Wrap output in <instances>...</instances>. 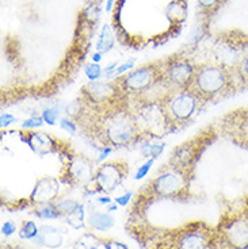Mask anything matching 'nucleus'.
<instances>
[{"mask_svg": "<svg viewBox=\"0 0 248 249\" xmlns=\"http://www.w3.org/2000/svg\"><path fill=\"white\" fill-rule=\"evenodd\" d=\"M163 79L171 89H186L190 87L197 64L185 57H174L161 61Z\"/></svg>", "mask_w": 248, "mask_h": 249, "instance_id": "11", "label": "nucleus"}, {"mask_svg": "<svg viewBox=\"0 0 248 249\" xmlns=\"http://www.w3.org/2000/svg\"><path fill=\"white\" fill-rule=\"evenodd\" d=\"M189 88L198 95L205 105L236 93L229 68L216 62L197 64L195 73Z\"/></svg>", "mask_w": 248, "mask_h": 249, "instance_id": "4", "label": "nucleus"}, {"mask_svg": "<svg viewBox=\"0 0 248 249\" xmlns=\"http://www.w3.org/2000/svg\"><path fill=\"white\" fill-rule=\"evenodd\" d=\"M60 196V180L55 178H42L37 181L30 196L25 199V207H33L44 202H55Z\"/></svg>", "mask_w": 248, "mask_h": 249, "instance_id": "13", "label": "nucleus"}, {"mask_svg": "<svg viewBox=\"0 0 248 249\" xmlns=\"http://www.w3.org/2000/svg\"><path fill=\"white\" fill-rule=\"evenodd\" d=\"M102 245V238L93 233H86L76 241L74 249H96Z\"/></svg>", "mask_w": 248, "mask_h": 249, "instance_id": "23", "label": "nucleus"}, {"mask_svg": "<svg viewBox=\"0 0 248 249\" xmlns=\"http://www.w3.org/2000/svg\"><path fill=\"white\" fill-rule=\"evenodd\" d=\"M62 114H67V107H64L61 103H58L56 106L45 108L42 114H41V117L44 118L45 124H48L49 126H55L58 121L62 119Z\"/></svg>", "mask_w": 248, "mask_h": 249, "instance_id": "20", "label": "nucleus"}, {"mask_svg": "<svg viewBox=\"0 0 248 249\" xmlns=\"http://www.w3.org/2000/svg\"><path fill=\"white\" fill-rule=\"evenodd\" d=\"M218 136V131L213 127L209 126L204 130L195 134V137L189 140L186 142L179 145L176 149L172 152V155L168 160V165L174 167V168L186 171L190 174H194L195 169V164L199 160V157L202 155V152L206 149V146L211 143L216 137Z\"/></svg>", "mask_w": 248, "mask_h": 249, "instance_id": "6", "label": "nucleus"}, {"mask_svg": "<svg viewBox=\"0 0 248 249\" xmlns=\"http://www.w3.org/2000/svg\"><path fill=\"white\" fill-rule=\"evenodd\" d=\"M19 133L22 134L20 138L30 146V149L39 156L48 155V153H57L61 149V142L56 138L50 137V134L31 130H22Z\"/></svg>", "mask_w": 248, "mask_h": 249, "instance_id": "14", "label": "nucleus"}, {"mask_svg": "<svg viewBox=\"0 0 248 249\" xmlns=\"http://www.w3.org/2000/svg\"><path fill=\"white\" fill-rule=\"evenodd\" d=\"M210 249H248V206L225 203L217 225L213 226Z\"/></svg>", "mask_w": 248, "mask_h": 249, "instance_id": "3", "label": "nucleus"}, {"mask_svg": "<svg viewBox=\"0 0 248 249\" xmlns=\"http://www.w3.org/2000/svg\"><path fill=\"white\" fill-rule=\"evenodd\" d=\"M114 44H115V38H114V34H113L112 27L109 25H105L102 27L100 36L98 38V41H96L95 50L102 53V54H105V53L110 52L114 48Z\"/></svg>", "mask_w": 248, "mask_h": 249, "instance_id": "19", "label": "nucleus"}, {"mask_svg": "<svg viewBox=\"0 0 248 249\" xmlns=\"http://www.w3.org/2000/svg\"><path fill=\"white\" fill-rule=\"evenodd\" d=\"M119 89L128 95L131 99L141 95L149 88L160 83L163 79V65L161 61L148 62L138 68L128 72L126 75L114 79Z\"/></svg>", "mask_w": 248, "mask_h": 249, "instance_id": "7", "label": "nucleus"}, {"mask_svg": "<svg viewBox=\"0 0 248 249\" xmlns=\"http://www.w3.org/2000/svg\"><path fill=\"white\" fill-rule=\"evenodd\" d=\"M192 175L194 174L166 164V167L159 169L136 194V198L129 210V221L143 218L144 213L156 200L189 202L191 198L190 183Z\"/></svg>", "mask_w": 248, "mask_h": 249, "instance_id": "2", "label": "nucleus"}, {"mask_svg": "<svg viewBox=\"0 0 248 249\" xmlns=\"http://www.w3.org/2000/svg\"><path fill=\"white\" fill-rule=\"evenodd\" d=\"M56 205L57 209H58V213H60V215L61 218H68L72 213H75L79 207H80V202H77V200L72 199V198H57L56 199Z\"/></svg>", "mask_w": 248, "mask_h": 249, "instance_id": "22", "label": "nucleus"}, {"mask_svg": "<svg viewBox=\"0 0 248 249\" xmlns=\"http://www.w3.org/2000/svg\"><path fill=\"white\" fill-rule=\"evenodd\" d=\"M134 65H136V60H134V58H129V60H126L124 64H121V65L115 69L113 79H117V77H119V76L126 75L128 72H131L132 69L134 68Z\"/></svg>", "mask_w": 248, "mask_h": 249, "instance_id": "28", "label": "nucleus"}, {"mask_svg": "<svg viewBox=\"0 0 248 249\" xmlns=\"http://www.w3.org/2000/svg\"><path fill=\"white\" fill-rule=\"evenodd\" d=\"M96 200H98V203H99V205L106 206V207L110 205V203H113V202H114V200L110 198V195H100L99 198H98Z\"/></svg>", "mask_w": 248, "mask_h": 249, "instance_id": "37", "label": "nucleus"}, {"mask_svg": "<svg viewBox=\"0 0 248 249\" xmlns=\"http://www.w3.org/2000/svg\"><path fill=\"white\" fill-rule=\"evenodd\" d=\"M113 3H114V0H107V4H106V11H107V13L112 10Z\"/></svg>", "mask_w": 248, "mask_h": 249, "instance_id": "41", "label": "nucleus"}, {"mask_svg": "<svg viewBox=\"0 0 248 249\" xmlns=\"http://www.w3.org/2000/svg\"><path fill=\"white\" fill-rule=\"evenodd\" d=\"M153 164H155V160H153V159H148L140 168H137L134 179H136V180H141V179H144V178L149 174V171L153 167Z\"/></svg>", "mask_w": 248, "mask_h": 249, "instance_id": "29", "label": "nucleus"}, {"mask_svg": "<svg viewBox=\"0 0 248 249\" xmlns=\"http://www.w3.org/2000/svg\"><path fill=\"white\" fill-rule=\"evenodd\" d=\"M94 162L86 156L71 153L64 162L60 174V181L69 187H87L93 180Z\"/></svg>", "mask_w": 248, "mask_h": 249, "instance_id": "10", "label": "nucleus"}, {"mask_svg": "<svg viewBox=\"0 0 248 249\" xmlns=\"http://www.w3.org/2000/svg\"><path fill=\"white\" fill-rule=\"evenodd\" d=\"M218 131L240 148L248 149V107L229 111L220 119Z\"/></svg>", "mask_w": 248, "mask_h": 249, "instance_id": "12", "label": "nucleus"}, {"mask_svg": "<svg viewBox=\"0 0 248 249\" xmlns=\"http://www.w3.org/2000/svg\"><path fill=\"white\" fill-rule=\"evenodd\" d=\"M84 73L88 81H98L105 76V68H102L99 64L91 61L84 67Z\"/></svg>", "mask_w": 248, "mask_h": 249, "instance_id": "27", "label": "nucleus"}, {"mask_svg": "<svg viewBox=\"0 0 248 249\" xmlns=\"http://www.w3.org/2000/svg\"><path fill=\"white\" fill-rule=\"evenodd\" d=\"M14 122H17V118L14 115H11V114H1V117H0L1 127H7V126H10Z\"/></svg>", "mask_w": 248, "mask_h": 249, "instance_id": "35", "label": "nucleus"}, {"mask_svg": "<svg viewBox=\"0 0 248 249\" xmlns=\"http://www.w3.org/2000/svg\"><path fill=\"white\" fill-rule=\"evenodd\" d=\"M39 233V228L34 221H23L20 225L18 236L20 240H29V241H34V238L38 236Z\"/></svg>", "mask_w": 248, "mask_h": 249, "instance_id": "24", "label": "nucleus"}, {"mask_svg": "<svg viewBox=\"0 0 248 249\" xmlns=\"http://www.w3.org/2000/svg\"><path fill=\"white\" fill-rule=\"evenodd\" d=\"M117 207H118V205L115 203V202H114V205H113V203H110V205L107 206V212H115V210H117Z\"/></svg>", "mask_w": 248, "mask_h": 249, "instance_id": "40", "label": "nucleus"}, {"mask_svg": "<svg viewBox=\"0 0 248 249\" xmlns=\"http://www.w3.org/2000/svg\"><path fill=\"white\" fill-rule=\"evenodd\" d=\"M132 110L147 140H157L171 133L160 102H132Z\"/></svg>", "mask_w": 248, "mask_h": 249, "instance_id": "8", "label": "nucleus"}, {"mask_svg": "<svg viewBox=\"0 0 248 249\" xmlns=\"http://www.w3.org/2000/svg\"><path fill=\"white\" fill-rule=\"evenodd\" d=\"M160 106L170 130L175 131L190 124L202 110L205 103L190 88H186L170 91L160 100Z\"/></svg>", "mask_w": 248, "mask_h": 249, "instance_id": "5", "label": "nucleus"}, {"mask_svg": "<svg viewBox=\"0 0 248 249\" xmlns=\"http://www.w3.org/2000/svg\"><path fill=\"white\" fill-rule=\"evenodd\" d=\"M84 221H87L86 212H84V205H80V207H79L76 212L72 213L68 218H65V222H67L69 226H72L74 229L84 228V226H86Z\"/></svg>", "mask_w": 248, "mask_h": 249, "instance_id": "26", "label": "nucleus"}, {"mask_svg": "<svg viewBox=\"0 0 248 249\" xmlns=\"http://www.w3.org/2000/svg\"><path fill=\"white\" fill-rule=\"evenodd\" d=\"M17 231V225L14 224L13 221H7L4 222V225L1 226V233H3V236L10 237L11 234H14Z\"/></svg>", "mask_w": 248, "mask_h": 249, "instance_id": "34", "label": "nucleus"}, {"mask_svg": "<svg viewBox=\"0 0 248 249\" xmlns=\"http://www.w3.org/2000/svg\"><path fill=\"white\" fill-rule=\"evenodd\" d=\"M34 243L38 244L39 247H44V248L57 249L64 243V236L56 226L42 225V226H39V233L34 238Z\"/></svg>", "mask_w": 248, "mask_h": 249, "instance_id": "15", "label": "nucleus"}, {"mask_svg": "<svg viewBox=\"0 0 248 249\" xmlns=\"http://www.w3.org/2000/svg\"><path fill=\"white\" fill-rule=\"evenodd\" d=\"M228 68L233 79L236 92L248 89V53Z\"/></svg>", "mask_w": 248, "mask_h": 249, "instance_id": "16", "label": "nucleus"}, {"mask_svg": "<svg viewBox=\"0 0 248 249\" xmlns=\"http://www.w3.org/2000/svg\"><path fill=\"white\" fill-rule=\"evenodd\" d=\"M102 247L106 249H129L125 244L115 241L113 238H102Z\"/></svg>", "mask_w": 248, "mask_h": 249, "instance_id": "32", "label": "nucleus"}, {"mask_svg": "<svg viewBox=\"0 0 248 249\" xmlns=\"http://www.w3.org/2000/svg\"><path fill=\"white\" fill-rule=\"evenodd\" d=\"M129 175V165L124 160H112L103 162L95 169L91 183L87 187V194L110 195L125 181Z\"/></svg>", "mask_w": 248, "mask_h": 249, "instance_id": "9", "label": "nucleus"}, {"mask_svg": "<svg viewBox=\"0 0 248 249\" xmlns=\"http://www.w3.org/2000/svg\"><path fill=\"white\" fill-rule=\"evenodd\" d=\"M75 106V110L67 107V115L90 141L100 148H126L147 140L137 124L132 103L102 111L91 110L80 99Z\"/></svg>", "mask_w": 248, "mask_h": 249, "instance_id": "1", "label": "nucleus"}, {"mask_svg": "<svg viewBox=\"0 0 248 249\" xmlns=\"http://www.w3.org/2000/svg\"><path fill=\"white\" fill-rule=\"evenodd\" d=\"M244 200H246V205L248 206V196H246V198H244Z\"/></svg>", "mask_w": 248, "mask_h": 249, "instance_id": "42", "label": "nucleus"}, {"mask_svg": "<svg viewBox=\"0 0 248 249\" xmlns=\"http://www.w3.org/2000/svg\"><path fill=\"white\" fill-rule=\"evenodd\" d=\"M112 152H113V148H100V155L98 160H99V161H103L106 157L110 155Z\"/></svg>", "mask_w": 248, "mask_h": 249, "instance_id": "38", "label": "nucleus"}, {"mask_svg": "<svg viewBox=\"0 0 248 249\" xmlns=\"http://www.w3.org/2000/svg\"><path fill=\"white\" fill-rule=\"evenodd\" d=\"M44 124L45 121L42 117L34 115V117H31V118H27L26 121H23L22 127H23V129H33V127H39V126H42Z\"/></svg>", "mask_w": 248, "mask_h": 249, "instance_id": "31", "label": "nucleus"}, {"mask_svg": "<svg viewBox=\"0 0 248 249\" xmlns=\"http://www.w3.org/2000/svg\"><path fill=\"white\" fill-rule=\"evenodd\" d=\"M102 57H103V54L95 50V52L93 53V56H91V61L96 62V64H99V61L102 60Z\"/></svg>", "mask_w": 248, "mask_h": 249, "instance_id": "39", "label": "nucleus"}, {"mask_svg": "<svg viewBox=\"0 0 248 249\" xmlns=\"http://www.w3.org/2000/svg\"><path fill=\"white\" fill-rule=\"evenodd\" d=\"M60 126H61L62 130H67L68 133H71V134H75L76 131L79 130V127H77L76 122H75L72 118H69L68 115H67L65 118H62L61 121H60Z\"/></svg>", "mask_w": 248, "mask_h": 249, "instance_id": "30", "label": "nucleus"}, {"mask_svg": "<svg viewBox=\"0 0 248 249\" xmlns=\"http://www.w3.org/2000/svg\"><path fill=\"white\" fill-rule=\"evenodd\" d=\"M133 196H134V193H133V191H126L124 195L115 196V198H114V202H115L118 206H126L132 199H133Z\"/></svg>", "mask_w": 248, "mask_h": 249, "instance_id": "33", "label": "nucleus"}, {"mask_svg": "<svg viewBox=\"0 0 248 249\" xmlns=\"http://www.w3.org/2000/svg\"><path fill=\"white\" fill-rule=\"evenodd\" d=\"M225 1L227 0H197L199 10L208 17H211L217 13L218 10L225 4Z\"/></svg>", "mask_w": 248, "mask_h": 249, "instance_id": "25", "label": "nucleus"}, {"mask_svg": "<svg viewBox=\"0 0 248 249\" xmlns=\"http://www.w3.org/2000/svg\"><path fill=\"white\" fill-rule=\"evenodd\" d=\"M115 224L113 214L106 212H90L87 214L88 228L94 231H107Z\"/></svg>", "mask_w": 248, "mask_h": 249, "instance_id": "17", "label": "nucleus"}, {"mask_svg": "<svg viewBox=\"0 0 248 249\" xmlns=\"http://www.w3.org/2000/svg\"><path fill=\"white\" fill-rule=\"evenodd\" d=\"M0 249H30L26 248L20 244H13V243H1V248Z\"/></svg>", "mask_w": 248, "mask_h": 249, "instance_id": "36", "label": "nucleus"}, {"mask_svg": "<svg viewBox=\"0 0 248 249\" xmlns=\"http://www.w3.org/2000/svg\"><path fill=\"white\" fill-rule=\"evenodd\" d=\"M31 215L39 218V219H58L61 218L60 213H58V209H57L56 200L55 202H44V203H38V205H34L33 207H30V212H29Z\"/></svg>", "mask_w": 248, "mask_h": 249, "instance_id": "18", "label": "nucleus"}, {"mask_svg": "<svg viewBox=\"0 0 248 249\" xmlns=\"http://www.w3.org/2000/svg\"><path fill=\"white\" fill-rule=\"evenodd\" d=\"M164 148H166V142H159L157 140H145L144 146H141V153L145 157L156 160L164 152Z\"/></svg>", "mask_w": 248, "mask_h": 249, "instance_id": "21", "label": "nucleus"}]
</instances>
